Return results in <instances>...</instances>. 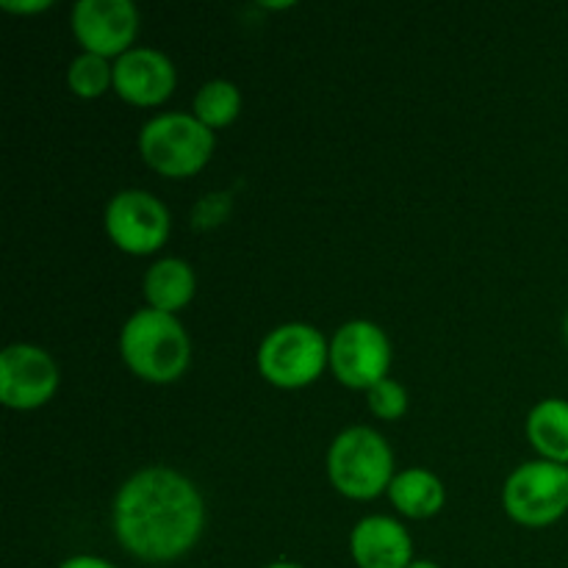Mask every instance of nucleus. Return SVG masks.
<instances>
[{
  "label": "nucleus",
  "instance_id": "6",
  "mask_svg": "<svg viewBox=\"0 0 568 568\" xmlns=\"http://www.w3.org/2000/svg\"><path fill=\"white\" fill-rule=\"evenodd\" d=\"M505 514L525 527H549L568 510V466L552 460L521 464L505 480Z\"/></svg>",
  "mask_w": 568,
  "mask_h": 568
},
{
  "label": "nucleus",
  "instance_id": "5",
  "mask_svg": "<svg viewBox=\"0 0 568 568\" xmlns=\"http://www.w3.org/2000/svg\"><path fill=\"white\" fill-rule=\"evenodd\" d=\"M331 364V344L316 327L288 322L275 327L258 347V372L277 388H303Z\"/></svg>",
  "mask_w": 568,
  "mask_h": 568
},
{
  "label": "nucleus",
  "instance_id": "21",
  "mask_svg": "<svg viewBox=\"0 0 568 568\" xmlns=\"http://www.w3.org/2000/svg\"><path fill=\"white\" fill-rule=\"evenodd\" d=\"M59 568H116V566H111L109 560L103 558H94V555H75V558L64 560Z\"/></svg>",
  "mask_w": 568,
  "mask_h": 568
},
{
  "label": "nucleus",
  "instance_id": "9",
  "mask_svg": "<svg viewBox=\"0 0 568 568\" xmlns=\"http://www.w3.org/2000/svg\"><path fill=\"white\" fill-rule=\"evenodd\" d=\"M72 31L83 53L120 59L133 50L139 11L131 0H78L72 9Z\"/></svg>",
  "mask_w": 568,
  "mask_h": 568
},
{
  "label": "nucleus",
  "instance_id": "16",
  "mask_svg": "<svg viewBox=\"0 0 568 568\" xmlns=\"http://www.w3.org/2000/svg\"><path fill=\"white\" fill-rule=\"evenodd\" d=\"M242 111V92L236 89V83L231 81H209L194 98V116L203 122L205 128H225Z\"/></svg>",
  "mask_w": 568,
  "mask_h": 568
},
{
  "label": "nucleus",
  "instance_id": "14",
  "mask_svg": "<svg viewBox=\"0 0 568 568\" xmlns=\"http://www.w3.org/2000/svg\"><path fill=\"white\" fill-rule=\"evenodd\" d=\"M527 438L544 460L568 466V399H541L527 416Z\"/></svg>",
  "mask_w": 568,
  "mask_h": 568
},
{
  "label": "nucleus",
  "instance_id": "10",
  "mask_svg": "<svg viewBox=\"0 0 568 568\" xmlns=\"http://www.w3.org/2000/svg\"><path fill=\"white\" fill-rule=\"evenodd\" d=\"M59 388V369L42 347L11 344L0 355V403L14 410L42 408Z\"/></svg>",
  "mask_w": 568,
  "mask_h": 568
},
{
  "label": "nucleus",
  "instance_id": "4",
  "mask_svg": "<svg viewBox=\"0 0 568 568\" xmlns=\"http://www.w3.org/2000/svg\"><path fill=\"white\" fill-rule=\"evenodd\" d=\"M214 131L194 114L153 116L139 133V150L150 170L164 178H192L214 153Z\"/></svg>",
  "mask_w": 568,
  "mask_h": 568
},
{
  "label": "nucleus",
  "instance_id": "24",
  "mask_svg": "<svg viewBox=\"0 0 568 568\" xmlns=\"http://www.w3.org/2000/svg\"><path fill=\"white\" fill-rule=\"evenodd\" d=\"M264 6H266V9H288L292 3H264Z\"/></svg>",
  "mask_w": 568,
  "mask_h": 568
},
{
  "label": "nucleus",
  "instance_id": "3",
  "mask_svg": "<svg viewBox=\"0 0 568 568\" xmlns=\"http://www.w3.org/2000/svg\"><path fill=\"white\" fill-rule=\"evenodd\" d=\"M327 477L347 499L381 497L394 480V455L386 438L372 427H349L327 453Z\"/></svg>",
  "mask_w": 568,
  "mask_h": 568
},
{
  "label": "nucleus",
  "instance_id": "8",
  "mask_svg": "<svg viewBox=\"0 0 568 568\" xmlns=\"http://www.w3.org/2000/svg\"><path fill=\"white\" fill-rule=\"evenodd\" d=\"M105 233L111 244L131 255H150L170 239V211L159 197L128 189L105 205Z\"/></svg>",
  "mask_w": 568,
  "mask_h": 568
},
{
  "label": "nucleus",
  "instance_id": "11",
  "mask_svg": "<svg viewBox=\"0 0 568 568\" xmlns=\"http://www.w3.org/2000/svg\"><path fill=\"white\" fill-rule=\"evenodd\" d=\"M178 81L175 64L153 48H133L114 64V92L131 105H159Z\"/></svg>",
  "mask_w": 568,
  "mask_h": 568
},
{
  "label": "nucleus",
  "instance_id": "13",
  "mask_svg": "<svg viewBox=\"0 0 568 568\" xmlns=\"http://www.w3.org/2000/svg\"><path fill=\"white\" fill-rule=\"evenodd\" d=\"M194 288H197L194 270L181 258L155 261L148 275H144V297H148L150 308L164 311V314L172 316L183 305L192 303Z\"/></svg>",
  "mask_w": 568,
  "mask_h": 568
},
{
  "label": "nucleus",
  "instance_id": "15",
  "mask_svg": "<svg viewBox=\"0 0 568 568\" xmlns=\"http://www.w3.org/2000/svg\"><path fill=\"white\" fill-rule=\"evenodd\" d=\"M388 497H392L394 508L410 519H430L447 503L444 483L427 469H405L394 475Z\"/></svg>",
  "mask_w": 568,
  "mask_h": 568
},
{
  "label": "nucleus",
  "instance_id": "2",
  "mask_svg": "<svg viewBox=\"0 0 568 568\" xmlns=\"http://www.w3.org/2000/svg\"><path fill=\"white\" fill-rule=\"evenodd\" d=\"M120 353L128 369L148 383H175L192 361V344L181 322L164 311H136L125 322Z\"/></svg>",
  "mask_w": 568,
  "mask_h": 568
},
{
  "label": "nucleus",
  "instance_id": "19",
  "mask_svg": "<svg viewBox=\"0 0 568 568\" xmlns=\"http://www.w3.org/2000/svg\"><path fill=\"white\" fill-rule=\"evenodd\" d=\"M227 209H231V197L227 194H209V197L194 205V227L220 225L227 216Z\"/></svg>",
  "mask_w": 568,
  "mask_h": 568
},
{
  "label": "nucleus",
  "instance_id": "25",
  "mask_svg": "<svg viewBox=\"0 0 568 568\" xmlns=\"http://www.w3.org/2000/svg\"><path fill=\"white\" fill-rule=\"evenodd\" d=\"M566 342H568V316H566Z\"/></svg>",
  "mask_w": 568,
  "mask_h": 568
},
{
  "label": "nucleus",
  "instance_id": "12",
  "mask_svg": "<svg viewBox=\"0 0 568 568\" xmlns=\"http://www.w3.org/2000/svg\"><path fill=\"white\" fill-rule=\"evenodd\" d=\"M349 552L358 568H408L414 564L408 530L388 516L358 521L349 536Z\"/></svg>",
  "mask_w": 568,
  "mask_h": 568
},
{
  "label": "nucleus",
  "instance_id": "23",
  "mask_svg": "<svg viewBox=\"0 0 568 568\" xmlns=\"http://www.w3.org/2000/svg\"><path fill=\"white\" fill-rule=\"evenodd\" d=\"M266 568H303V566H297V564H283V560H281V564H272V566H266Z\"/></svg>",
  "mask_w": 568,
  "mask_h": 568
},
{
  "label": "nucleus",
  "instance_id": "20",
  "mask_svg": "<svg viewBox=\"0 0 568 568\" xmlns=\"http://www.w3.org/2000/svg\"><path fill=\"white\" fill-rule=\"evenodd\" d=\"M53 0H0V9L11 11V14H37V11H48Z\"/></svg>",
  "mask_w": 568,
  "mask_h": 568
},
{
  "label": "nucleus",
  "instance_id": "17",
  "mask_svg": "<svg viewBox=\"0 0 568 568\" xmlns=\"http://www.w3.org/2000/svg\"><path fill=\"white\" fill-rule=\"evenodd\" d=\"M67 87L83 100L100 98V94H105V89L114 87V67L103 55H78L70 70H67Z\"/></svg>",
  "mask_w": 568,
  "mask_h": 568
},
{
  "label": "nucleus",
  "instance_id": "1",
  "mask_svg": "<svg viewBox=\"0 0 568 568\" xmlns=\"http://www.w3.org/2000/svg\"><path fill=\"white\" fill-rule=\"evenodd\" d=\"M205 505L192 480L166 466L136 471L114 499L116 541L133 558L170 564L200 541Z\"/></svg>",
  "mask_w": 568,
  "mask_h": 568
},
{
  "label": "nucleus",
  "instance_id": "18",
  "mask_svg": "<svg viewBox=\"0 0 568 568\" xmlns=\"http://www.w3.org/2000/svg\"><path fill=\"white\" fill-rule=\"evenodd\" d=\"M369 410L377 416V419H386V422H394L399 419V416H405V410H408V392H405L403 386H399L397 381H383L377 383L375 388H369Z\"/></svg>",
  "mask_w": 568,
  "mask_h": 568
},
{
  "label": "nucleus",
  "instance_id": "22",
  "mask_svg": "<svg viewBox=\"0 0 568 568\" xmlns=\"http://www.w3.org/2000/svg\"><path fill=\"white\" fill-rule=\"evenodd\" d=\"M408 568H442V566H436L433 560H414Z\"/></svg>",
  "mask_w": 568,
  "mask_h": 568
},
{
  "label": "nucleus",
  "instance_id": "7",
  "mask_svg": "<svg viewBox=\"0 0 568 568\" xmlns=\"http://www.w3.org/2000/svg\"><path fill=\"white\" fill-rule=\"evenodd\" d=\"M333 375L347 388L369 392L386 381L392 366V344L375 322L355 320L336 331L331 342Z\"/></svg>",
  "mask_w": 568,
  "mask_h": 568
}]
</instances>
